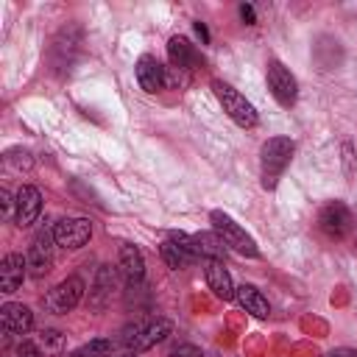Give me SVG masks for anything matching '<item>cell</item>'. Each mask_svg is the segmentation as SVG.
Segmentation results:
<instances>
[{
	"instance_id": "484cf974",
	"label": "cell",
	"mask_w": 357,
	"mask_h": 357,
	"mask_svg": "<svg viewBox=\"0 0 357 357\" xmlns=\"http://www.w3.org/2000/svg\"><path fill=\"white\" fill-rule=\"evenodd\" d=\"M17 357H45V354H42V349H39L36 343L25 340V343H20V349H17Z\"/></svg>"
},
{
	"instance_id": "8992f818",
	"label": "cell",
	"mask_w": 357,
	"mask_h": 357,
	"mask_svg": "<svg viewBox=\"0 0 357 357\" xmlns=\"http://www.w3.org/2000/svg\"><path fill=\"white\" fill-rule=\"evenodd\" d=\"M89 237H92V220L89 218H61L53 226V243L61 248H70V251L86 245Z\"/></svg>"
},
{
	"instance_id": "cb8c5ba5",
	"label": "cell",
	"mask_w": 357,
	"mask_h": 357,
	"mask_svg": "<svg viewBox=\"0 0 357 357\" xmlns=\"http://www.w3.org/2000/svg\"><path fill=\"white\" fill-rule=\"evenodd\" d=\"M167 357H204V351H201L198 346H192V343H181V346H176Z\"/></svg>"
},
{
	"instance_id": "7402d4cb",
	"label": "cell",
	"mask_w": 357,
	"mask_h": 357,
	"mask_svg": "<svg viewBox=\"0 0 357 357\" xmlns=\"http://www.w3.org/2000/svg\"><path fill=\"white\" fill-rule=\"evenodd\" d=\"M81 351H84V357H112L114 354V343L106 340V337H95L86 346H81Z\"/></svg>"
},
{
	"instance_id": "e0dca14e",
	"label": "cell",
	"mask_w": 357,
	"mask_h": 357,
	"mask_svg": "<svg viewBox=\"0 0 357 357\" xmlns=\"http://www.w3.org/2000/svg\"><path fill=\"white\" fill-rule=\"evenodd\" d=\"M234 298H237L240 307H243L245 312H251L254 318H268V315H271L268 298H265L254 284H240V287L234 290Z\"/></svg>"
},
{
	"instance_id": "7a4b0ae2",
	"label": "cell",
	"mask_w": 357,
	"mask_h": 357,
	"mask_svg": "<svg viewBox=\"0 0 357 357\" xmlns=\"http://www.w3.org/2000/svg\"><path fill=\"white\" fill-rule=\"evenodd\" d=\"M170 329H173V324H170L167 318L139 321V324H134V326H126L120 340H123V346H126L128 351L139 354V351H148V349H153L156 343H162V340L170 335Z\"/></svg>"
},
{
	"instance_id": "603a6c76",
	"label": "cell",
	"mask_w": 357,
	"mask_h": 357,
	"mask_svg": "<svg viewBox=\"0 0 357 357\" xmlns=\"http://www.w3.org/2000/svg\"><path fill=\"white\" fill-rule=\"evenodd\" d=\"M340 159H343V173H346V178H351V176L357 173V153H354V145H351V142H343Z\"/></svg>"
},
{
	"instance_id": "ffe728a7",
	"label": "cell",
	"mask_w": 357,
	"mask_h": 357,
	"mask_svg": "<svg viewBox=\"0 0 357 357\" xmlns=\"http://www.w3.org/2000/svg\"><path fill=\"white\" fill-rule=\"evenodd\" d=\"M159 254H162V259H165V265H167L170 271H184L190 262H195V257H192L187 248H181L178 243H173L170 237L159 245Z\"/></svg>"
},
{
	"instance_id": "8fae6325",
	"label": "cell",
	"mask_w": 357,
	"mask_h": 357,
	"mask_svg": "<svg viewBox=\"0 0 357 357\" xmlns=\"http://www.w3.org/2000/svg\"><path fill=\"white\" fill-rule=\"evenodd\" d=\"M137 81H139V86L148 95H153V92L165 89V84L170 81L167 78V67H162V61L156 56H139V61H137Z\"/></svg>"
},
{
	"instance_id": "ba28073f",
	"label": "cell",
	"mask_w": 357,
	"mask_h": 357,
	"mask_svg": "<svg viewBox=\"0 0 357 357\" xmlns=\"http://www.w3.org/2000/svg\"><path fill=\"white\" fill-rule=\"evenodd\" d=\"M268 89H271V95L282 106H293L296 98H298V84H296L293 73L279 59H271L268 61Z\"/></svg>"
},
{
	"instance_id": "5bb4252c",
	"label": "cell",
	"mask_w": 357,
	"mask_h": 357,
	"mask_svg": "<svg viewBox=\"0 0 357 357\" xmlns=\"http://www.w3.org/2000/svg\"><path fill=\"white\" fill-rule=\"evenodd\" d=\"M204 276H206V284H209V290L218 296V298H231L234 296V282H231V276H229V271H226V265L220 262V259H204Z\"/></svg>"
},
{
	"instance_id": "ac0fdd59",
	"label": "cell",
	"mask_w": 357,
	"mask_h": 357,
	"mask_svg": "<svg viewBox=\"0 0 357 357\" xmlns=\"http://www.w3.org/2000/svg\"><path fill=\"white\" fill-rule=\"evenodd\" d=\"M112 290H114V271H112V265H100V271L95 276V284L89 290V304L95 310H103L106 301L112 298Z\"/></svg>"
},
{
	"instance_id": "5b68a950",
	"label": "cell",
	"mask_w": 357,
	"mask_h": 357,
	"mask_svg": "<svg viewBox=\"0 0 357 357\" xmlns=\"http://www.w3.org/2000/svg\"><path fill=\"white\" fill-rule=\"evenodd\" d=\"M84 298V279L81 276H67L64 282H59L53 290H47L42 296V307L53 315H67L70 310H75Z\"/></svg>"
},
{
	"instance_id": "83f0119b",
	"label": "cell",
	"mask_w": 357,
	"mask_h": 357,
	"mask_svg": "<svg viewBox=\"0 0 357 357\" xmlns=\"http://www.w3.org/2000/svg\"><path fill=\"white\" fill-rule=\"evenodd\" d=\"M0 198H3V209H6V215H11V206H14L11 192H8V190H0Z\"/></svg>"
},
{
	"instance_id": "3957f363",
	"label": "cell",
	"mask_w": 357,
	"mask_h": 357,
	"mask_svg": "<svg viewBox=\"0 0 357 357\" xmlns=\"http://www.w3.org/2000/svg\"><path fill=\"white\" fill-rule=\"evenodd\" d=\"M212 92H215V98H218V103L223 106V112L240 126V128H254L257 123H259V117H257V109L245 100V95H240L231 84H226V81H212Z\"/></svg>"
},
{
	"instance_id": "44dd1931",
	"label": "cell",
	"mask_w": 357,
	"mask_h": 357,
	"mask_svg": "<svg viewBox=\"0 0 357 357\" xmlns=\"http://www.w3.org/2000/svg\"><path fill=\"white\" fill-rule=\"evenodd\" d=\"M36 346L42 351H61L64 349V335L59 329H42L36 335Z\"/></svg>"
},
{
	"instance_id": "d4e9b609",
	"label": "cell",
	"mask_w": 357,
	"mask_h": 357,
	"mask_svg": "<svg viewBox=\"0 0 357 357\" xmlns=\"http://www.w3.org/2000/svg\"><path fill=\"white\" fill-rule=\"evenodd\" d=\"M6 165L8 167H31V159H28V153L11 151V153H6Z\"/></svg>"
},
{
	"instance_id": "7c38bea8",
	"label": "cell",
	"mask_w": 357,
	"mask_h": 357,
	"mask_svg": "<svg viewBox=\"0 0 357 357\" xmlns=\"http://www.w3.org/2000/svg\"><path fill=\"white\" fill-rule=\"evenodd\" d=\"M0 324H3L6 335H28L31 326H33V312L25 304L8 301V304L0 307Z\"/></svg>"
},
{
	"instance_id": "30bf717a",
	"label": "cell",
	"mask_w": 357,
	"mask_h": 357,
	"mask_svg": "<svg viewBox=\"0 0 357 357\" xmlns=\"http://www.w3.org/2000/svg\"><path fill=\"white\" fill-rule=\"evenodd\" d=\"M42 212V192L33 184H22L14 195V220L17 226H31Z\"/></svg>"
},
{
	"instance_id": "f1b7e54d",
	"label": "cell",
	"mask_w": 357,
	"mask_h": 357,
	"mask_svg": "<svg viewBox=\"0 0 357 357\" xmlns=\"http://www.w3.org/2000/svg\"><path fill=\"white\" fill-rule=\"evenodd\" d=\"M326 357H357V349H335Z\"/></svg>"
},
{
	"instance_id": "d6986e66",
	"label": "cell",
	"mask_w": 357,
	"mask_h": 357,
	"mask_svg": "<svg viewBox=\"0 0 357 357\" xmlns=\"http://www.w3.org/2000/svg\"><path fill=\"white\" fill-rule=\"evenodd\" d=\"M192 240H195L198 257H204V259H220L223 262L229 245L223 243V237L218 231H198V234H192Z\"/></svg>"
},
{
	"instance_id": "f546056e",
	"label": "cell",
	"mask_w": 357,
	"mask_h": 357,
	"mask_svg": "<svg viewBox=\"0 0 357 357\" xmlns=\"http://www.w3.org/2000/svg\"><path fill=\"white\" fill-rule=\"evenodd\" d=\"M195 31L201 33V39H204V42L209 39V31H206V25H204V22H195Z\"/></svg>"
},
{
	"instance_id": "4316f807",
	"label": "cell",
	"mask_w": 357,
	"mask_h": 357,
	"mask_svg": "<svg viewBox=\"0 0 357 357\" xmlns=\"http://www.w3.org/2000/svg\"><path fill=\"white\" fill-rule=\"evenodd\" d=\"M240 17H243L248 25H254V22H257V14H254V8H251V6H240Z\"/></svg>"
},
{
	"instance_id": "52a82bcc",
	"label": "cell",
	"mask_w": 357,
	"mask_h": 357,
	"mask_svg": "<svg viewBox=\"0 0 357 357\" xmlns=\"http://www.w3.org/2000/svg\"><path fill=\"white\" fill-rule=\"evenodd\" d=\"M318 226H321V231L326 237L343 240L354 229V218H351V212H349V206L343 201H329L318 215Z\"/></svg>"
},
{
	"instance_id": "277c9868",
	"label": "cell",
	"mask_w": 357,
	"mask_h": 357,
	"mask_svg": "<svg viewBox=\"0 0 357 357\" xmlns=\"http://www.w3.org/2000/svg\"><path fill=\"white\" fill-rule=\"evenodd\" d=\"M209 220H212L215 231L223 237V243H226L229 248H234V251H237V254H243V257H259V248H257L254 237H251L240 223H234L226 212L215 209V212L209 215Z\"/></svg>"
},
{
	"instance_id": "9c48e42d",
	"label": "cell",
	"mask_w": 357,
	"mask_h": 357,
	"mask_svg": "<svg viewBox=\"0 0 357 357\" xmlns=\"http://www.w3.org/2000/svg\"><path fill=\"white\" fill-rule=\"evenodd\" d=\"M50 240H53V231L47 234V231H39L36 237H33V243H31V248H28V273L33 276V279H42V276H47L50 273V265H53V245H50Z\"/></svg>"
},
{
	"instance_id": "6da1fadb",
	"label": "cell",
	"mask_w": 357,
	"mask_h": 357,
	"mask_svg": "<svg viewBox=\"0 0 357 357\" xmlns=\"http://www.w3.org/2000/svg\"><path fill=\"white\" fill-rule=\"evenodd\" d=\"M293 151H296V142L290 137H271L262 145V151H259V173H262V187L265 190L276 187L279 176L284 173V167L293 159Z\"/></svg>"
},
{
	"instance_id": "4dcf8cb0",
	"label": "cell",
	"mask_w": 357,
	"mask_h": 357,
	"mask_svg": "<svg viewBox=\"0 0 357 357\" xmlns=\"http://www.w3.org/2000/svg\"><path fill=\"white\" fill-rule=\"evenodd\" d=\"M67 357H84V351H81V349H78V351H70V354H67Z\"/></svg>"
},
{
	"instance_id": "1f68e13d",
	"label": "cell",
	"mask_w": 357,
	"mask_h": 357,
	"mask_svg": "<svg viewBox=\"0 0 357 357\" xmlns=\"http://www.w3.org/2000/svg\"><path fill=\"white\" fill-rule=\"evenodd\" d=\"M120 357H137V354H134V351H126V354H120Z\"/></svg>"
},
{
	"instance_id": "2e32d148",
	"label": "cell",
	"mask_w": 357,
	"mask_h": 357,
	"mask_svg": "<svg viewBox=\"0 0 357 357\" xmlns=\"http://www.w3.org/2000/svg\"><path fill=\"white\" fill-rule=\"evenodd\" d=\"M167 56H170V64L176 70H195L201 64V53L195 50V45H190V39L184 36H170L167 42Z\"/></svg>"
},
{
	"instance_id": "9a60e30c",
	"label": "cell",
	"mask_w": 357,
	"mask_h": 357,
	"mask_svg": "<svg viewBox=\"0 0 357 357\" xmlns=\"http://www.w3.org/2000/svg\"><path fill=\"white\" fill-rule=\"evenodd\" d=\"M25 273H28V259H22V254H6L0 262V290L14 293L22 284Z\"/></svg>"
},
{
	"instance_id": "4fadbf2b",
	"label": "cell",
	"mask_w": 357,
	"mask_h": 357,
	"mask_svg": "<svg viewBox=\"0 0 357 357\" xmlns=\"http://www.w3.org/2000/svg\"><path fill=\"white\" fill-rule=\"evenodd\" d=\"M117 271L123 273V279L128 284H137L142 282L145 276V259H142V251L131 243H123L120 245V254H117Z\"/></svg>"
}]
</instances>
